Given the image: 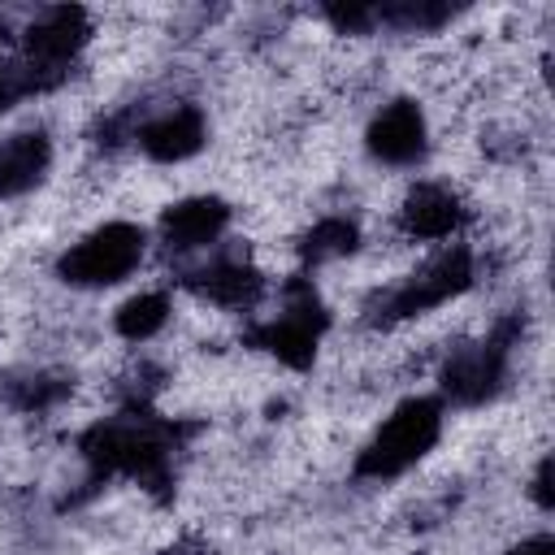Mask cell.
<instances>
[{
    "instance_id": "cell-1",
    "label": "cell",
    "mask_w": 555,
    "mask_h": 555,
    "mask_svg": "<svg viewBox=\"0 0 555 555\" xmlns=\"http://www.w3.org/2000/svg\"><path fill=\"white\" fill-rule=\"evenodd\" d=\"M82 455L100 477L126 473L147 490H165L173 477V429L152 416L134 421H100L82 434Z\"/></svg>"
},
{
    "instance_id": "cell-2",
    "label": "cell",
    "mask_w": 555,
    "mask_h": 555,
    "mask_svg": "<svg viewBox=\"0 0 555 555\" xmlns=\"http://www.w3.org/2000/svg\"><path fill=\"white\" fill-rule=\"evenodd\" d=\"M438 429H442V408H438V399H408V403L373 434V442L360 451L356 473H360V477H399L403 468H412V464L438 442Z\"/></svg>"
},
{
    "instance_id": "cell-3",
    "label": "cell",
    "mask_w": 555,
    "mask_h": 555,
    "mask_svg": "<svg viewBox=\"0 0 555 555\" xmlns=\"http://www.w3.org/2000/svg\"><path fill=\"white\" fill-rule=\"evenodd\" d=\"M139 256H143V230L130 221H108L82 243H74L61 256L56 273L74 286H108V282H121L139 264Z\"/></svg>"
},
{
    "instance_id": "cell-4",
    "label": "cell",
    "mask_w": 555,
    "mask_h": 555,
    "mask_svg": "<svg viewBox=\"0 0 555 555\" xmlns=\"http://www.w3.org/2000/svg\"><path fill=\"white\" fill-rule=\"evenodd\" d=\"M321 330H325L321 299H317V291H312L304 278H295V282L286 286L282 312H278L273 321L256 325V330H251V343L264 347L269 356H278L282 364H291V369H308L312 356H317Z\"/></svg>"
},
{
    "instance_id": "cell-5",
    "label": "cell",
    "mask_w": 555,
    "mask_h": 555,
    "mask_svg": "<svg viewBox=\"0 0 555 555\" xmlns=\"http://www.w3.org/2000/svg\"><path fill=\"white\" fill-rule=\"evenodd\" d=\"M468 282H473V251H468V247H447V251L434 256L421 273H412L399 291H390V295L377 304V317H382V321H403V317L429 312V308L447 304L451 295H460Z\"/></svg>"
},
{
    "instance_id": "cell-6",
    "label": "cell",
    "mask_w": 555,
    "mask_h": 555,
    "mask_svg": "<svg viewBox=\"0 0 555 555\" xmlns=\"http://www.w3.org/2000/svg\"><path fill=\"white\" fill-rule=\"evenodd\" d=\"M87 13L82 9H69V4H56V9H43L26 30H22V61H30L52 87L69 74V61L74 52L87 43Z\"/></svg>"
},
{
    "instance_id": "cell-7",
    "label": "cell",
    "mask_w": 555,
    "mask_h": 555,
    "mask_svg": "<svg viewBox=\"0 0 555 555\" xmlns=\"http://www.w3.org/2000/svg\"><path fill=\"white\" fill-rule=\"evenodd\" d=\"M516 325H503L490 343H477V347H460L447 364H442V390L451 403H464V408H477L486 403L499 386H503V364H507V343H512Z\"/></svg>"
},
{
    "instance_id": "cell-8",
    "label": "cell",
    "mask_w": 555,
    "mask_h": 555,
    "mask_svg": "<svg viewBox=\"0 0 555 555\" xmlns=\"http://www.w3.org/2000/svg\"><path fill=\"white\" fill-rule=\"evenodd\" d=\"M369 152L386 165H412L425 156V117L412 100L386 104L369 126Z\"/></svg>"
},
{
    "instance_id": "cell-9",
    "label": "cell",
    "mask_w": 555,
    "mask_h": 555,
    "mask_svg": "<svg viewBox=\"0 0 555 555\" xmlns=\"http://www.w3.org/2000/svg\"><path fill=\"white\" fill-rule=\"evenodd\" d=\"M460 221H464V208H460L455 191H447L438 182L412 186L403 208H399V225L408 238H447Z\"/></svg>"
},
{
    "instance_id": "cell-10",
    "label": "cell",
    "mask_w": 555,
    "mask_h": 555,
    "mask_svg": "<svg viewBox=\"0 0 555 555\" xmlns=\"http://www.w3.org/2000/svg\"><path fill=\"white\" fill-rule=\"evenodd\" d=\"M225 217H230V208H225L217 195H195V199L173 204V208L160 217V238H165V247H173V251H191V247L212 243V238L225 230Z\"/></svg>"
},
{
    "instance_id": "cell-11",
    "label": "cell",
    "mask_w": 555,
    "mask_h": 555,
    "mask_svg": "<svg viewBox=\"0 0 555 555\" xmlns=\"http://www.w3.org/2000/svg\"><path fill=\"white\" fill-rule=\"evenodd\" d=\"M186 286H191L195 295L221 304V308H247V304L260 299V286H264V282H260V273H256L247 260L221 256V260H212V264H204V269H191V273H186Z\"/></svg>"
},
{
    "instance_id": "cell-12",
    "label": "cell",
    "mask_w": 555,
    "mask_h": 555,
    "mask_svg": "<svg viewBox=\"0 0 555 555\" xmlns=\"http://www.w3.org/2000/svg\"><path fill=\"white\" fill-rule=\"evenodd\" d=\"M139 143L152 160H186L204 143V117L195 108H169L139 130Z\"/></svg>"
},
{
    "instance_id": "cell-13",
    "label": "cell",
    "mask_w": 555,
    "mask_h": 555,
    "mask_svg": "<svg viewBox=\"0 0 555 555\" xmlns=\"http://www.w3.org/2000/svg\"><path fill=\"white\" fill-rule=\"evenodd\" d=\"M48 160H52V152H48V139L39 130L4 139L0 143V195L30 191L48 173Z\"/></svg>"
},
{
    "instance_id": "cell-14",
    "label": "cell",
    "mask_w": 555,
    "mask_h": 555,
    "mask_svg": "<svg viewBox=\"0 0 555 555\" xmlns=\"http://www.w3.org/2000/svg\"><path fill=\"white\" fill-rule=\"evenodd\" d=\"M356 243H360V230H356L347 217H325V221H317V225L304 234L299 256H304L308 264H325V260H338V256L356 251Z\"/></svg>"
},
{
    "instance_id": "cell-15",
    "label": "cell",
    "mask_w": 555,
    "mask_h": 555,
    "mask_svg": "<svg viewBox=\"0 0 555 555\" xmlns=\"http://www.w3.org/2000/svg\"><path fill=\"white\" fill-rule=\"evenodd\" d=\"M169 321V299L160 291H147V295H134L117 308V334L130 338V343H143L152 338L160 325Z\"/></svg>"
},
{
    "instance_id": "cell-16",
    "label": "cell",
    "mask_w": 555,
    "mask_h": 555,
    "mask_svg": "<svg viewBox=\"0 0 555 555\" xmlns=\"http://www.w3.org/2000/svg\"><path fill=\"white\" fill-rule=\"evenodd\" d=\"M4 395L22 412H43V408H52V403H61L69 395V382L56 377V373H26V377H13L4 386Z\"/></svg>"
},
{
    "instance_id": "cell-17",
    "label": "cell",
    "mask_w": 555,
    "mask_h": 555,
    "mask_svg": "<svg viewBox=\"0 0 555 555\" xmlns=\"http://www.w3.org/2000/svg\"><path fill=\"white\" fill-rule=\"evenodd\" d=\"M382 22L399 26V30H434L451 17V4H434V0H395L377 9Z\"/></svg>"
},
{
    "instance_id": "cell-18",
    "label": "cell",
    "mask_w": 555,
    "mask_h": 555,
    "mask_svg": "<svg viewBox=\"0 0 555 555\" xmlns=\"http://www.w3.org/2000/svg\"><path fill=\"white\" fill-rule=\"evenodd\" d=\"M30 91H52V82L30 65V61H22V56H9V61H0V113H9L22 95H30Z\"/></svg>"
},
{
    "instance_id": "cell-19",
    "label": "cell",
    "mask_w": 555,
    "mask_h": 555,
    "mask_svg": "<svg viewBox=\"0 0 555 555\" xmlns=\"http://www.w3.org/2000/svg\"><path fill=\"white\" fill-rule=\"evenodd\" d=\"M325 17H330L343 35H360V30H369V26L377 22V9H369V4H330Z\"/></svg>"
},
{
    "instance_id": "cell-20",
    "label": "cell",
    "mask_w": 555,
    "mask_h": 555,
    "mask_svg": "<svg viewBox=\"0 0 555 555\" xmlns=\"http://www.w3.org/2000/svg\"><path fill=\"white\" fill-rule=\"evenodd\" d=\"M533 494H538V503H542V507H551V460H542V464H538Z\"/></svg>"
},
{
    "instance_id": "cell-21",
    "label": "cell",
    "mask_w": 555,
    "mask_h": 555,
    "mask_svg": "<svg viewBox=\"0 0 555 555\" xmlns=\"http://www.w3.org/2000/svg\"><path fill=\"white\" fill-rule=\"evenodd\" d=\"M507 555H555V542L542 533V538H529V542H520V546H512Z\"/></svg>"
},
{
    "instance_id": "cell-22",
    "label": "cell",
    "mask_w": 555,
    "mask_h": 555,
    "mask_svg": "<svg viewBox=\"0 0 555 555\" xmlns=\"http://www.w3.org/2000/svg\"><path fill=\"white\" fill-rule=\"evenodd\" d=\"M165 555H199L191 542H182V546H173V551H165Z\"/></svg>"
}]
</instances>
